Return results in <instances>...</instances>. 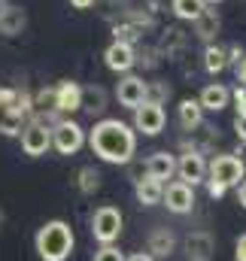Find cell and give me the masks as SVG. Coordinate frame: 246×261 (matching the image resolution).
I'll return each instance as SVG.
<instances>
[{
    "label": "cell",
    "instance_id": "obj_16",
    "mask_svg": "<svg viewBox=\"0 0 246 261\" xmlns=\"http://www.w3.org/2000/svg\"><path fill=\"white\" fill-rule=\"evenodd\" d=\"M174 246H177V237H174L167 228H155V231L149 234L146 252H149L152 258H167V255L174 252Z\"/></svg>",
    "mask_w": 246,
    "mask_h": 261
},
{
    "label": "cell",
    "instance_id": "obj_2",
    "mask_svg": "<svg viewBox=\"0 0 246 261\" xmlns=\"http://www.w3.org/2000/svg\"><path fill=\"white\" fill-rule=\"evenodd\" d=\"M73 246H76V237L64 219H52L37 231V255L43 261H67Z\"/></svg>",
    "mask_w": 246,
    "mask_h": 261
},
{
    "label": "cell",
    "instance_id": "obj_38",
    "mask_svg": "<svg viewBox=\"0 0 246 261\" xmlns=\"http://www.w3.org/2000/svg\"><path fill=\"white\" fill-rule=\"evenodd\" d=\"M0 225H3V213H0Z\"/></svg>",
    "mask_w": 246,
    "mask_h": 261
},
{
    "label": "cell",
    "instance_id": "obj_13",
    "mask_svg": "<svg viewBox=\"0 0 246 261\" xmlns=\"http://www.w3.org/2000/svg\"><path fill=\"white\" fill-rule=\"evenodd\" d=\"M82 107V85L79 82H61L55 85V113H76Z\"/></svg>",
    "mask_w": 246,
    "mask_h": 261
},
{
    "label": "cell",
    "instance_id": "obj_12",
    "mask_svg": "<svg viewBox=\"0 0 246 261\" xmlns=\"http://www.w3.org/2000/svg\"><path fill=\"white\" fill-rule=\"evenodd\" d=\"M183 252H185L188 261H213L216 240H213V234H207V231H191L183 240Z\"/></svg>",
    "mask_w": 246,
    "mask_h": 261
},
{
    "label": "cell",
    "instance_id": "obj_33",
    "mask_svg": "<svg viewBox=\"0 0 246 261\" xmlns=\"http://www.w3.org/2000/svg\"><path fill=\"white\" fill-rule=\"evenodd\" d=\"M237 82H240V85L246 88V55L240 58V61H237Z\"/></svg>",
    "mask_w": 246,
    "mask_h": 261
},
{
    "label": "cell",
    "instance_id": "obj_25",
    "mask_svg": "<svg viewBox=\"0 0 246 261\" xmlns=\"http://www.w3.org/2000/svg\"><path fill=\"white\" fill-rule=\"evenodd\" d=\"M164 97H170V85L146 82V100H152V103H164Z\"/></svg>",
    "mask_w": 246,
    "mask_h": 261
},
{
    "label": "cell",
    "instance_id": "obj_26",
    "mask_svg": "<svg viewBox=\"0 0 246 261\" xmlns=\"http://www.w3.org/2000/svg\"><path fill=\"white\" fill-rule=\"evenodd\" d=\"M37 110H55V88H43L37 97H31Z\"/></svg>",
    "mask_w": 246,
    "mask_h": 261
},
{
    "label": "cell",
    "instance_id": "obj_4",
    "mask_svg": "<svg viewBox=\"0 0 246 261\" xmlns=\"http://www.w3.org/2000/svg\"><path fill=\"white\" fill-rule=\"evenodd\" d=\"M243 176H246V164L237 155H216L213 161H207V179L219 182L222 189L237 186Z\"/></svg>",
    "mask_w": 246,
    "mask_h": 261
},
{
    "label": "cell",
    "instance_id": "obj_14",
    "mask_svg": "<svg viewBox=\"0 0 246 261\" xmlns=\"http://www.w3.org/2000/svg\"><path fill=\"white\" fill-rule=\"evenodd\" d=\"M146 176L164 182V179H174L177 176V158L170 152H155L146 158Z\"/></svg>",
    "mask_w": 246,
    "mask_h": 261
},
{
    "label": "cell",
    "instance_id": "obj_36",
    "mask_svg": "<svg viewBox=\"0 0 246 261\" xmlns=\"http://www.w3.org/2000/svg\"><path fill=\"white\" fill-rule=\"evenodd\" d=\"M76 9H88V6H94V0H70Z\"/></svg>",
    "mask_w": 246,
    "mask_h": 261
},
{
    "label": "cell",
    "instance_id": "obj_18",
    "mask_svg": "<svg viewBox=\"0 0 246 261\" xmlns=\"http://www.w3.org/2000/svg\"><path fill=\"white\" fill-rule=\"evenodd\" d=\"M24 24H28V18H24V12L18 6H3L0 9V34L15 37V34L24 31Z\"/></svg>",
    "mask_w": 246,
    "mask_h": 261
},
{
    "label": "cell",
    "instance_id": "obj_30",
    "mask_svg": "<svg viewBox=\"0 0 246 261\" xmlns=\"http://www.w3.org/2000/svg\"><path fill=\"white\" fill-rule=\"evenodd\" d=\"M234 258L246 261V234H240V237H237V243H234Z\"/></svg>",
    "mask_w": 246,
    "mask_h": 261
},
{
    "label": "cell",
    "instance_id": "obj_22",
    "mask_svg": "<svg viewBox=\"0 0 246 261\" xmlns=\"http://www.w3.org/2000/svg\"><path fill=\"white\" fill-rule=\"evenodd\" d=\"M170 9H174L177 18H183V21H194V18L207 9V3H204V0H170Z\"/></svg>",
    "mask_w": 246,
    "mask_h": 261
},
{
    "label": "cell",
    "instance_id": "obj_34",
    "mask_svg": "<svg viewBox=\"0 0 246 261\" xmlns=\"http://www.w3.org/2000/svg\"><path fill=\"white\" fill-rule=\"evenodd\" d=\"M237 200H240V206L246 210V176L237 182Z\"/></svg>",
    "mask_w": 246,
    "mask_h": 261
},
{
    "label": "cell",
    "instance_id": "obj_37",
    "mask_svg": "<svg viewBox=\"0 0 246 261\" xmlns=\"http://www.w3.org/2000/svg\"><path fill=\"white\" fill-rule=\"evenodd\" d=\"M204 3H222V0H204Z\"/></svg>",
    "mask_w": 246,
    "mask_h": 261
},
{
    "label": "cell",
    "instance_id": "obj_8",
    "mask_svg": "<svg viewBox=\"0 0 246 261\" xmlns=\"http://www.w3.org/2000/svg\"><path fill=\"white\" fill-rule=\"evenodd\" d=\"M177 176H180V182L185 186H201L204 179H207V158L198 152V149H191V152H185L177 158Z\"/></svg>",
    "mask_w": 246,
    "mask_h": 261
},
{
    "label": "cell",
    "instance_id": "obj_5",
    "mask_svg": "<svg viewBox=\"0 0 246 261\" xmlns=\"http://www.w3.org/2000/svg\"><path fill=\"white\" fill-rule=\"evenodd\" d=\"M49 134H52V149L58 155H76L85 146V130H82V125H76L70 119L55 122V128H49Z\"/></svg>",
    "mask_w": 246,
    "mask_h": 261
},
{
    "label": "cell",
    "instance_id": "obj_23",
    "mask_svg": "<svg viewBox=\"0 0 246 261\" xmlns=\"http://www.w3.org/2000/svg\"><path fill=\"white\" fill-rule=\"evenodd\" d=\"M225 67H228V52H225L222 46H213V43H210V46L204 49V70H207V73H222Z\"/></svg>",
    "mask_w": 246,
    "mask_h": 261
},
{
    "label": "cell",
    "instance_id": "obj_11",
    "mask_svg": "<svg viewBox=\"0 0 246 261\" xmlns=\"http://www.w3.org/2000/svg\"><path fill=\"white\" fill-rule=\"evenodd\" d=\"M116 97H119V103L128 107V110L140 107V103L146 100V79L125 73L122 79H119V85H116Z\"/></svg>",
    "mask_w": 246,
    "mask_h": 261
},
{
    "label": "cell",
    "instance_id": "obj_21",
    "mask_svg": "<svg viewBox=\"0 0 246 261\" xmlns=\"http://www.w3.org/2000/svg\"><path fill=\"white\" fill-rule=\"evenodd\" d=\"M79 110H85V113H104L107 110V91L101 88V85H88V88H82V107Z\"/></svg>",
    "mask_w": 246,
    "mask_h": 261
},
{
    "label": "cell",
    "instance_id": "obj_35",
    "mask_svg": "<svg viewBox=\"0 0 246 261\" xmlns=\"http://www.w3.org/2000/svg\"><path fill=\"white\" fill-rule=\"evenodd\" d=\"M125 261H155V258H152L149 252H134L131 258H125Z\"/></svg>",
    "mask_w": 246,
    "mask_h": 261
},
{
    "label": "cell",
    "instance_id": "obj_24",
    "mask_svg": "<svg viewBox=\"0 0 246 261\" xmlns=\"http://www.w3.org/2000/svg\"><path fill=\"white\" fill-rule=\"evenodd\" d=\"M76 186H79V192H82V195H94V192L101 189V173H97L94 167H82V170H79V182H76Z\"/></svg>",
    "mask_w": 246,
    "mask_h": 261
},
{
    "label": "cell",
    "instance_id": "obj_17",
    "mask_svg": "<svg viewBox=\"0 0 246 261\" xmlns=\"http://www.w3.org/2000/svg\"><path fill=\"white\" fill-rule=\"evenodd\" d=\"M161 192H164V182H158V179H152V176H143V179H137V186H134V195H137V200H140L143 206L161 203Z\"/></svg>",
    "mask_w": 246,
    "mask_h": 261
},
{
    "label": "cell",
    "instance_id": "obj_9",
    "mask_svg": "<svg viewBox=\"0 0 246 261\" xmlns=\"http://www.w3.org/2000/svg\"><path fill=\"white\" fill-rule=\"evenodd\" d=\"M161 203H164L170 213L185 216V213L194 210V189L185 186V182H180V179H174V182L164 186V192H161Z\"/></svg>",
    "mask_w": 246,
    "mask_h": 261
},
{
    "label": "cell",
    "instance_id": "obj_28",
    "mask_svg": "<svg viewBox=\"0 0 246 261\" xmlns=\"http://www.w3.org/2000/svg\"><path fill=\"white\" fill-rule=\"evenodd\" d=\"M231 100H234V107H237V116H246V88L243 85H237V88L231 91Z\"/></svg>",
    "mask_w": 246,
    "mask_h": 261
},
{
    "label": "cell",
    "instance_id": "obj_6",
    "mask_svg": "<svg viewBox=\"0 0 246 261\" xmlns=\"http://www.w3.org/2000/svg\"><path fill=\"white\" fill-rule=\"evenodd\" d=\"M21 149L24 155L31 158H40L52 149V134H49V125L40 122V119H31L24 128H21Z\"/></svg>",
    "mask_w": 246,
    "mask_h": 261
},
{
    "label": "cell",
    "instance_id": "obj_10",
    "mask_svg": "<svg viewBox=\"0 0 246 261\" xmlns=\"http://www.w3.org/2000/svg\"><path fill=\"white\" fill-rule=\"evenodd\" d=\"M104 64L110 67L113 73H131V67L137 64V52L131 43H122V40H113L104 52Z\"/></svg>",
    "mask_w": 246,
    "mask_h": 261
},
{
    "label": "cell",
    "instance_id": "obj_7",
    "mask_svg": "<svg viewBox=\"0 0 246 261\" xmlns=\"http://www.w3.org/2000/svg\"><path fill=\"white\" fill-rule=\"evenodd\" d=\"M164 107L161 103H152V100H143L140 107H134V130L146 134V137H155L164 130Z\"/></svg>",
    "mask_w": 246,
    "mask_h": 261
},
{
    "label": "cell",
    "instance_id": "obj_19",
    "mask_svg": "<svg viewBox=\"0 0 246 261\" xmlns=\"http://www.w3.org/2000/svg\"><path fill=\"white\" fill-rule=\"evenodd\" d=\"M180 125H183L185 130H198L204 125V110H201V103H198L194 97L180 100Z\"/></svg>",
    "mask_w": 246,
    "mask_h": 261
},
{
    "label": "cell",
    "instance_id": "obj_32",
    "mask_svg": "<svg viewBox=\"0 0 246 261\" xmlns=\"http://www.w3.org/2000/svg\"><path fill=\"white\" fill-rule=\"evenodd\" d=\"M225 52H228V64H231V61L237 64V61H240V58H243V55H246V52H243V49H240V46H231V49H225Z\"/></svg>",
    "mask_w": 246,
    "mask_h": 261
},
{
    "label": "cell",
    "instance_id": "obj_1",
    "mask_svg": "<svg viewBox=\"0 0 246 261\" xmlns=\"http://www.w3.org/2000/svg\"><path fill=\"white\" fill-rule=\"evenodd\" d=\"M85 143L91 146V152L107 161V164H128L134 158L137 149V134L131 125H125L119 119H101L91 134L85 137Z\"/></svg>",
    "mask_w": 246,
    "mask_h": 261
},
{
    "label": "cell",
    "instance_id": "obj_29",
    "mask_svg": "<svg viewBox=\"0 0 246 261\" xmlns=\"http://www.w3.org/2000/svg\"><path fill=\"white\" fill-rule=\"evenodd\" d=\"M204 182H207L210 197H216V200H219V197H225V192H228V189H222V186H219V182H213V179H204Z\"/></svg>",
    "mask_w": 246,
    "mask_h": 261
},
{
    "label": "cell",
    "instance_id": "obj_3",
    "mask_svg": "<svg viewBox=\"0 0 246 261\" xmlns=\"http://www.w3.org/2000/svg\"><path fill=\"white\" fill-rule=\"evenodd\" d=\"M122 213L116 210V206H97L94 210V216H91V234H94V240L101 243V246H110V243H116L119 240V234H122Z\"/></svg>",
    "mask_w": 246,
    "mask_h": 261
},
{
    "label": "cell",
    "instance_id": "obj_31",
    "mask_svg": "<svg viewBox=\"0 0 246 261\" xmlns=\"http://www.w3.org/2000/svg\"><path fill=\"white\" fill-rule=\"evenodd\" d=\"M234 130H237V140L246 143V116H237L234 119Z\"/></svg>",
    "mask_w": 246,
    "mask_h": 261
},
{
    "label": "cell",
    "instance_id": "obj_20",
    "mask_svg": "<svg viewBox=\"0 0 246 261\" xmlns=\"http://www.w3.org/2000/svg\"><path fill=\"white\" fill-rule=\"evenodd\" d=\"M191 24H194V34H198L201 40H207V43L219 34V15H216L213 9H204V12H201Z\"/></svg>",
    "mask_w": 246,
    "mask_h": 261
},
{
    "label": "cell",
    "instance_id": "obj_15",
    "mask_svg": "<svg viewBox=\"0 0 246 261\" xmlns=\"http://www.w3.org/2000/svg\"><path fill=\"white\" fill-rule=\"evenodd\" d=\"M198 103H201V110H210V113H222V110L231 103V91H228L222 82H213V85H207V88L201 91Z\"/></svg>",
    "mask_w": 246,
    "mask_h": 261
},
{
    "label": "cell",
    "instance_id": "obj_27",
    "mask_svg": "<svg viewBox=\"0 0 246 261\" xmlns=\"http://www.w3.org/2000/svg\"><path fill=\"white\" fill-rule=\"evenodd\" d=\"M94 261H125V255L110 243V246H101V249L94 252Z\"/></svg>",
    "mask_w": 246,
    "mask_h": 261
}]
</instances>
